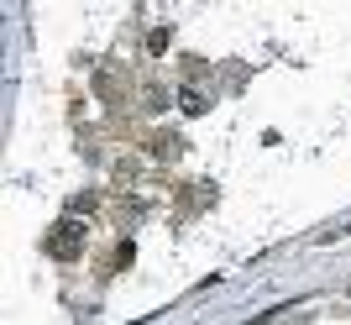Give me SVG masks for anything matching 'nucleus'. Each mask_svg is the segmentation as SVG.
<instances>
[{"label": "nucleus", "mask_w": 351, "mask_h": 325, "mask_svg": "<svg viewBox=\"0 0 351 325\" xmlns=\"http://www.w3.org/2000/svg\"><path fill=\"white\" fill-rule=\"evenodd\" d=\"M84 241H89V231H84V221H58V231H53V237H47V252H53V257H63V263H69V257H79V252H84Z\"/></svg>", "instance_id": "obj_1"}]
</instances>
